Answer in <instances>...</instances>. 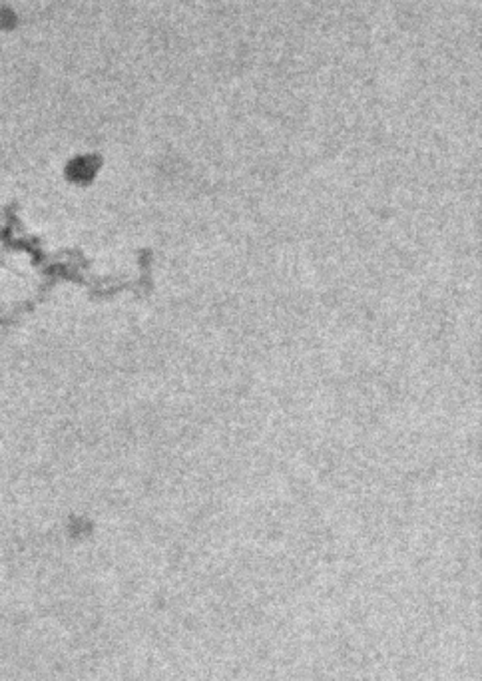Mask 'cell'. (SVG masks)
<instances>
[{
	"label": "cell",
	"mask_w": 482,
	"mask_h": 681,
	"mask_svg": "<svg viewBox=\"0 0 482 681\" xmlns=\"http://www.w3.org/2000/svg\"><path fill=\"white\" fill-rule=\"evenodd\" d=\"M16 24V16L12 14V12H8V10H0V28H4V30H8V28H12Z\"/></svg>",
	"instance_id": "6da1fadb"
}]
</instances>
